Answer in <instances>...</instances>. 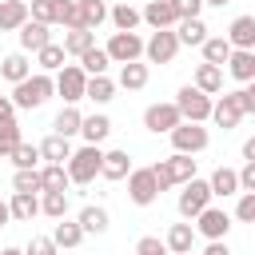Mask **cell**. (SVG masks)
<instances>
[{"label": "cell", "mask_w": 255, "mask_h": 255, "mask_svg": "<svg viewBox=\"0 0 255 255\" xmlns=\"http://www.w3.org/2000/svg\"><path fill=\"white\" fill-rule=\"evenodd\" d=\"M52 92H56V80H52L48 72H36V76H28V80L12 84V104H16V108H24V112H32V108L48 104V96H52Z\"/></svg>", "instance_id": "1"}, {"label": "cell", "mask_w": 255, "mask_h": 255, "mask_svg": "<svg viewBox=\"0 0 255 255\" xmlns=\"http://www.w3.org/2000/svg\"><path fill=\"white\" fill-rule=\"evenodd\" d=\"M151 171H155V183H159V191H167V187H183L187 179H195V159L187 155V151H175V155H167V159H159V163H151Z\"/></svg>", "instance_id": "2"}, {"label": "cell", "mask_w": 255, "mask_h": 255, "mask_svg": "<svg viewBox=\"0 0 255 255\" xmlns=\"http://www.w3.org/2000/svg\"><path fill=\"white\" fill-rule=\"evenodd\" d=\"M175 108L183 112V120H195V124H203V120H211V112H215V100H211L203 88H195V84H183V88L175 92Z\"/></svg>", "instance_id": "3"}, {"label": "cell", "mask_w": 255, "mask_h": 255, "mask_svg": "<svg viewBox=\"0 0 255 255\" xmlns=\"http://www.w3.org/2000/svg\"><path fill=\"white\" fill-rule=\"evenodd\" d=\"M100 167H104V151H100V143H84L80 151H72V159H68V175H72V183H92L96 175H100Z\"/></svg>", "instance_id": "4"}, {"label": "cell", "mask_w": 255, "mask_h": 255, "mask_svg": "<svg viewBox=\"0 0 255 255\" xmlns=\"http://www.w3.org/2000/svg\"><path fill=\"white\" fill-rule=\"evenodd\" d=\"M211 199H215L211 183L195 175V179H187V183H183V191H179V215H183V219H195L203 207H211Z\"/></svg>", "instance_id": "5"}, {"label": "cell", "mask_w": 255, "mask_h": 255, "mask_svg": "<svg viewBox=\"0 0 255 255\" xmlns=\"http://www.w3.org/2000/svg\"><path fill=\"white\" fill-rule=\"evenodd\" d=\"M56 92L64 96V104L84 100V96H88V72H84L80 64H64V68L56 72Z\"/></svg>", "instance_id": "6"}, {"label": "cell", "mask_w": 255, "mask_h": 255, "mask_svg": "<svg viewBox=\"0 0 255 255\" xmlns=\"http://www.w3.org/2000/svg\"><path fill=\"white\" fill-rule=\"evenodd\" d=\"M128 195H131V203H135V207L155 203V199H159L155 171H151V167H131V175H128Z\"/></svg>", "instance_id": "7"}, {"label": "cell", "mask_w": 255, "mask_h": 255, "mask_svg": "<svg viewBox=\"0 0 255 255\" xmlns=\"http://www.w3.org/2000/svg\"><path fill=\"white\" fill-rule=\"evenodd\" d=\"M175 52H179V32H171V28L151 32V40L143 44L147 64H171V60H175Z\"/></svg>", "instance_id": "8"}, {"label": "cell", "mask_w": 255, "mask_h": 255, "mask_svg": "<svg viewBox=\"0 0 255 255\" xmlns=\"http://www.w3.org/2000/svg\"><path fill=\"white\" fill-rule=\"evenodd\" d=\"M179 124H183V112H179L175 104H151V108L143 112V128L155 131V135H171Z\"/></svg>", "instance_id": "9"}, {"label": "cell", "mask_w": 255, "mask_h": 255, "mask_svg": "<svg viewBox=\"0 0 255 255\" xmlns=\"http://www.w3.org/2000/svg\"><path fill=\"white\" fill-rule=\"evenodd\" d=\"M207 143H211V135H207V128H203V124H195V120H183V124L171 131V147H175V151L195 155V151H203Z\"/></svg>", "instance_id": "10"}, {"label": "cell", "mask_w": 255, "mask_h": 255, "mask_svg": "<svg viewBox=\"0 0 255 255\" xmlns=\"http://www.w3.org/2000/svg\"><path fill=\"white\" fill-rule=\"evenodd\" d=\"M247 116V104H243V92H227V96H219L215 100V112H211V120L227 131V128H239V120Z\"/></svg>", "instance_id": "11"}, {"label": "cell", "mask_w": 255, "mask_h": 255, "mask_svg": "<svg viewBox=\"0 0 255 255\" xmlns=\"http://www.w3.org/2000/svg\"><path fill=\"white\" fill-rule=\"evenodd\" d=\"M143 44L147 40H139L135 32H116L108 40V56H112V64H131V60L143 56Z\"/></svg>", "instance_id": "12"}, {"label": "cell", "mask_w": 255, "mask_h": 255, "mask_svg": "<svg viewBox=\"0 0 255 255\" xmlns=\"http://www.w3.org/2000/svg\"><path fill=\"white\" fill-rule=\"evenodd\" d=\"M227 227H231V215H227L223 207H203V211L195 215V231H199L203 239H223Z\"/></svg>", "instance_id": "13"}, {"label": "cell", "mask_w": 255, "mask_h": 255, "mask_svg": "<svg viewBox=\"0 0 255 255\" xmlns=\"http://www.w3.org/2000/svg\"><path fill=\"white\" fill-rule=\"evenodd\" d=\"M32 20L28 0H0V32H20Z\"/></svg>", "instance_id": "14"}, {"label": "cell", "mask_w": 255, "mask_h": 255, "mask_svg": "<svg viewBox=\"0 0 255 255\" xmlns=\"http://www.w3.org/2000/svg\"><path fill=\"white\" fill-rule=\"evenodd\" d=\"M143 20L159 32V28H175V24H179V12H175V4H171V0H147Z\"/></svg>", "instance_id": "15"}, {"label": "cell", "mask_w": 255, "mask_h": 255, "mask_svg": "<svg viewBox=\"0 0 255 255\" xmlns=\"http://www.w3.org/2000/svg\"><path fill=\"white\" fill-rule=\"evenodd\" d=\"M52 24H40V20H28L16 36H20V48L24 52H40V48H48L52 44V32H48Z\"/></svg>", "instance_id": "16"}, {"label": "cell", "mask_w": 255, "mask_h": 255, "mask_svg": "<svg viewBox=\"0 0 255 255\" xmlns=\"http://www.w3.org/2000/svg\"><path fill=\"white\" fill-rule=\"evenodd\" d=\"M100 175H104L108 183L128 179V175H131V155H128V151H104V167H100Z\"/></svg>", "instance_id": "17"}, {"label": "cell", "mask_w": 255, "mask_h": 255, "mask_svg": "<svg viewBox=\"0 0 255 255\" xmlns=\"http://www.w3.org/2000/svg\"><path fill=\"white\" fill-rule=\"evenodd\" d=\"M227 72H231L239 84H251V80H255V48H235L231 60H227Z\"/></svg>", "instance_id": "18"}, {"label": "cell", "mask_w": 255, "mask_h": 255, "mask_svg": "<svg viewBox=\"0 0 255 255\" xmlns=\"http://www.w3.org/2000/svg\"><path fill=\"white\" fill-rule=\"evenodd\" d=\"M195 235H199V231H195V227H191V219H187V223H171V231H167V239H163V243H167V251H171V255H187V251H191V243H195Z\"/></svg>", "instance_id": "19"}, {"label": "cell", "mask_w": 255, "mask_h": 255, "mask_svg": "<svg viewBox=\"0 0 255 255\" xmlns=\"http://www.w3.org/2000/svg\"><path fill=\"white\" fill-rule=\"evenodd\" d=\"M191 84H195V88H203L207 96H219V92H223V68L203 60V64L195 68V80H191Z\"/></svg>", "instance_id": "20"}, {"label": "cell", "mask_w": 255, "mask_h": 255, "mask_svg": "<svg viewBox=\"0 0 255 255\" xmlns=\"http://www.w3.org/2000/svg\"><path fill=\"white\" fill-rule=\"evenodd\" d=\"M231 48H255V16H235L227 28Z\"/></svg>", "instance_id": "21"}, {"label": "cell", "mask_w": 255, "mask_h": 255, "mask_svg": "<svg viewBox=\"0 0 255 255\" xmlns=\"http://www.w3.org/2000/svg\"><path fill=\"white\" fill-rule=\"evenodd\" d=\"M0 76H4L8 84H20V80H28V76H32V64H28V56H24V52H12V56H4V60H0Z\"/></svg>", "instance_id": "22"}, {"label": "cell", "mask_w": 255, "mask_h": 255, "mask_svg": "<svg viewBox=\"0 0 255 255\" xmlns=\"http://www.w3.org/2000/svg\"><path fill=\"white\" fill-rule=\"evenodd\" d=\"M88 231L80 227V219H56V231H52V239H56V247H80V239H84Z\"/></svg>", "instance_id": "23"}, {"label": "cell", "mask_w": 255, "mask_h": 255, "mask_svg": "<svg viewBox=\"0 0 255 255\" xmlns=\"http://www.w3.org/2000/svg\"><path fill=\"white\" fill-rule=\"evenodd\" d=\"M175 32H179V44H195V48H203V40H207V24L199 20V16H187V20H179L175 24Z\"/></svg>", "instance_id": "24"}, {"label": "cell", "mask_w": 255, "mask_h": 255, "mask_svg": "<svg viewBox=\"0 0 255 255\" xmlns=\"http://www.w3.org/2000/svg\"><path fill=\"white\" fill-rule=\"evenodd\" d=\"M88 48H96V32L92 28H68L64 32V52L68 56H84Z\"/></svg>", "instance_id": "25"}, {"label": "cell", "mask_w": 255, "mask_h": 255, "mask_svg": "<svg viewBox=\"0 0 255 255\" xmlns=\"http://www.w3.org/2000/svg\"><path fill=\"white\" fill-rule=\"evenodd\" d=\"M80 135H84L88 143H104V139L112 135V120H108L104 112H96V116H84V128H80Z\"/></svg>", "instance_id": "26"}, {"label": "cell", "mask_w": 255, "mask_h": 255, "mask_svg": "<svg viewBox=\"0 0 255 255\" xmlns=\"http://www.w3.org/2000/svg\"><path fill=\"white\" fill-rule=\"evenodd\" d=\"M40 155L48 159V163H68L72 159V143H68V135H48L44 143H40Z\"/></svg>", "instance_id": "27"}, {"label": "cell", "mask_w": 255, "mask_h": 255, "mask_svg": "<svg viewBox=\"0 0 255 255\" xmlns=\"http://www.w3.org/2000/svg\"><path fill=\"white\" fill-rule=\"evenodd\" d=\"M8 207H12V219H20V223H32V215H40V199H36V191H16Z\"/></svg>", "instance_id": "28"}, {"label": "cell", "mask_w": 255, "mask_h": 255, "mask_svg": "<svg viewBox=\"0 0 255 255\" xmlns=\"http://www.w3.org/2000/svg\"><path fill=\"white\" fill-rule=\"evenodd\" d=\"M231 52H235V48H231L227 36H207V40H203V60H207V64H219V68H223V64L231 60Z\"/></svg>", "instance_id": "29"}, {"label": "cell", "mask_w": 255, "mask_h": 255, "mask_svg": "<svg viewBox=\"0 0 255 255\" xmlns=\"http://www.w3.org/2000/svg\"><path fill=\"white\" fill-rule=\"evenodd\" d=\"M120 88H128V92H139V88H147V64H139V60H131V64H120Z\"/></svg>", "instance_id": "30"}, {"label": "cell", "mask_w": 255, "mask_h": 255, "mask_svg": "<svg viewBox=\"0 0 255 255\" xmlns=\"http://www.w3.org/2000/svg\"><path fill=\"white\" fill-rule=\"evenodd\" d=\"M80 128H84V116L76 112V104H68V108H60V116H56V124H52V131L56 135H80Z\"/></svg>", "instance_id": "31"}, {"label": "cell", "mask_w": 255, "mask_h": 255, "mask_svg": "<svg viewBox=\"0 0 255 255\" xmlns=\"http://www.w3.org/2000/svg\"><path fill=\"white\" fill-rule=\"evenodd\" d=\"M207 183H211V191H215V195H223V199H227V195H235V191H243V187H239V171H231V167H215Z\"/></svg>", "instance_id": "32"}, {"label": "cell", "mask_w": 255, "mask_h": 255, "mask_svg": "<svg viewBox=\"0 0 255 255\" xmlns=\"http://www.w3.org/2000/svg\"><path fill=\"white\" fill-rule=\"evenodd\" d=\"M64 4H68V0H32L28 8H32V20H40V24H60V20H64Z\"/></svg>", "instance_id": "33"}, {"label": "cell", "mask_w": 255, "mask_h": 255, "mask_svg": "<svg viewBox=\"0 0 255 255\" xmlns=\"http://www.w3.org/2000/svg\"><path fill=\"white\" fill-rule=\"evenodd\" d=\"M24 143V135H20V124H16V116L12 120H0V159H12V151Z\"/></svg>", "instance_id": "34"}, {"label": "cell", "mask_w": 255, "mask_h": 255, "mask_svg": "<svg viewBox=\"0 0 255 255\" xmlns=\"http://www.w3.org/2000/svg\"><path fill=\"white\" fill-rule=\"evenodd\" d=\"M40 179H44V191H68V183H72L68 163H48V167H40Z\"/></svg>", "instance_id": "35"}, {"label": "cell", "mask_w": 255, "mask_h": 255, "mask_svg": "<svg viewBox=\"0 0 255 255\" xmlns=\"http://www.w3.org/2000/svg\"><path fill=\"white\" fill-rule=\"evenodd\" d=\"M108 20L116 24V32H135V24L143 20V12H135V8L124 0V4H116V8H112V16H108Z\"/></svg>", "instance_id": "36"}, {"label": "cell", "mask_w": 255, "mask_h": 255, "mask_svg": "<svg viewBox=\"0 0 255 255\" xmlns=\"http://www.w3.org/2000/svg\"><path fill=\"white\" fill-rule=\"evenodd\" d=\"M108 64H112L108 48H88V52L80 56V68H84L88 76H108Z\"/></svg>", "instance_id": "37"}, {"label": "cell", "mask_w": 255, "mask_h": 255, "mask_svg": "<svg viewBox=\"0 0 255 255\" xmlns=\"http://www.w3.org/2000/svg\"><path fill=\"white\" fill-rule=\"evenodd\" d=\"M84 100H92V104L116 100V80H108V76H88V96H84Z\"/></svg>", "instance_id": "38"}, {"label": "cell", "mask_w": 255, "mask_h": 255, "mask_svg": "<svg viewBox=\"0 0 255 255\" xmlns=\"http://www.w3.org/2000/svg\"><path fill=\"white\" fill-rule=\"evenodd\" d=\"M108 223H112V219H108V211H104V207H92V203H88V207L80 211V227H84L88 235H104V231H108Z\"/></svg>", "instance_id": "39"}, {"label": "cell", "mask_w": 255, "mask_h": 255, "mask_svg": "<svg viewBox=\"0 0 255 255\" xmlns=\"http://www.w3.org/2000/svg\"><path fill=\"white\" fill-rule=\"evenodd\" d=\"M64 44H48V48H40L36 52V64H40V72H60L64 68Z\"/></svg>", "instance_id": "40"}, {"label": "cell", "mask_w": 255, "mask_h": 255, "mask_svg": "<svg viewBox=\"0 0 255 255\" xmlns=\"http://www.w3.org/2000/svg\"><path fill=\"white\" fill-rule=\"evenodd\" d=\"M40 211L52 215V219H64L68 215V191H44L40 195Z\"/></svg>", "instance_id": "41"}, {"label": "cell", "mask_w": 255, "mask_h": 255, "mask_svg": "<svg viewBox=\"0 0 255 255\" xmlns=\"http://www.w3.org/2000/svg\"><path fill=\"white\" fill-rule=\"evenodd\" d=\"M80 12H84V28H92V32H96V28L112 16L104 0H80Z\"/></svg>", "instance_id": "42"}, {"label": "cell", "mask_w": 255, "mask_h": 255, "mask_svg": "<svg viewBox=\"0 0 255 255\" xmlns=\"http://www.w3.org/2000/svg\"><path fill=\"white\" fill-rule=\"evenodd\" d=\"M12 187H16V191H44V179H40V171H36V167H16Z\"/></svg>", "instance_id": "43"}, {"label": "cell", "mask_w": 255, "mask_h": 255, "mask_svg": "<svg viewBox=\"0 0 255 255\" xmlns=\"http://www.w3.org/2000/svg\"><path fill=\"white\" fill-rule=\"evenodd\" d=\"M44 155H40V143H20L16 151H12V163L16 167H36Z\"/></svg>", "instance_id": "44"}, {"label": "cell", "mask_w": 255, "mask_h": 255, "mask_svg": "<svg viewBox=\"0 0 255 255\" xmlns=\"http://www.w3.org/2000/svg\"><path fill=\"white\" fill-rule=\"evenodd\" d=\"M60 247H56V239L52 235H32V243L24 247V255H56Z\"/></svg>", "instance_id": "45"}, {"label": "cell", "mask_w": 255, "mask_h": 255, "mask_svg": "<svg viewBox=\"0 0 255 255\" xmlns=\"http://www.w3.org/2000/svg\"><path fill=\"white\" fill-rule=\"evenodd\" d=\"M135 255H171V251H167V243H163V239H155V235H143V239L135 243Z\"/></svg>", "instance_id": "46"}, {"label": "cell", "mask_w": 255, "mask_h": 255, "mask_svg": "<svg viewBox=\"0 0 255 255\" xmlns=\"http://www.w3.org/2000/svg\"><path fill=\"white\" fill-rule=\"evenodd\" d=\"M235 215H239L243 223H255V191H243V195H239V203H235Z\"/></svg>", "instance_id": "47"}, {"label": "cell", "mask_w": 255, "mask_h": 255, "mask_svg": "<svg viewBox=\"0 0 255 255\" xmlns=\"http://www.w3.org/2000/svg\"><path fill=\"white\" fill-rule=\"evenodd\" d=\"M64 28H84V12H80V0H68L64 4Z\"/></svg>", "instance_id": "48"}, {"label": "cell", "mask_w": 255, "mask_h": 255, "mask_svg": "<svg viewBox=\"0 0 255 255\" xmlns=\"http://www.w3.org/2000/svg\"><path fill=\"white\" fill-rule=\"evenodd\" d=\"M171 4H175L179 20H187V16H199V12H203V0H171Z\"/></svg>", "instance_id": "49"}, {"label": "cell", "mask_w": 255, "mask_h": 255, "mask_svg": "<svg viewBox=\"0 0 255 255\" xmlns=\"http://www.w3.org/2000/svg\"><path fill=\"white\" fill-rule=\"evenodd\" d=\"M239 187H243V191H255V159L243 163V171H239Z\"/></svg>", "instance_id": "50"}, {"label": "cell", "mask_w": 255, "mask_h": 255, "mask_svg": "<svg viewBox=\"0 0 255 255\" xmlns=\"http://www.w3.org/2000/svg\"><path fill=\"white\" fill-rule=\"evenodd\" d=\"M203 255H231V247H227V243H223V239H211V243H207V251H203Z\"/></svg>", "instance_id": "51"}, {"label": "cell", "mask_w": 255, "mask_h": 255, "mask_svg": "<svg viewBox=\"0 0 255 255\" xmlns=\"http://www.w3.org/2000/svg\"><path fill=\"white\" fill-rule=\"evenodd\" d=\"M12 116H16V104L8 96H0V120H12Z\"/></svg>", "instance_id": "52"}, {"label": "cell", "mask_w": 255, "mask_h": 255, "mask_svg": "<svg viewBox=\"0 0 255 255\" xmlns=\"http://www.w3.org/2000/svg\"><path fill=\"white\" fill-rule=\"evenodd\" d=\"M243 104H247V112H255V80L243 88Z\"/></svg>", "instance_id": "53"}, {"label": "cell", "mask_w": 255, "mask_h": 255, "mask_svg": "<svg viewBox=\"0 0 255 255\" xmlns=\"http://www.w3.org/2000/svg\"><path fill=\"white\" fill-rule=\"evenodd\" d=\"M243 159H255V135H251V139L243 143Z\"/></svg>", "instance_id": "54"}, {"label": "cell", "mask_w": 255, "mask_h": 255, "mask_svg": "<svg viewBox=\"0 0 255 255\" xmlns=\"http://www.w3.org/2000/svg\"><path fill=\"white\" fill-rule=\"evenodd\" d=\"M8 219H12V207H8V203H0V227H4Z\"/></svg>", "instance_id": "55"}, {"label": "cell", "mask_w": 255, "mask_h": 255, "mask_svg": "<svg viewBox=\"0 0 255 255\" xmlns=\"http://www.w3.org/2000/svg\"><path fill=\"white\" fill-rule=\"evenodd\" d=\"M0 255H24V251H20V247H4Z\"/></svg>", "instance_id": "56"}, {"label": "cell", "mask_w": 255, "mask_h": 255, "mask_svg": "<svg viewBox=\"0 0 255 255\" xmlns=\"http://www.w3.org/2000/svg\"><path fill=\"white\" fill-rule=\"evenodd\" d=\"M203 4H211V8H223V4H231V0H203Z\"/></svg>", "instance_id": "57"}]
</instances>
